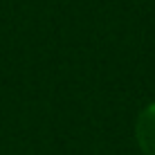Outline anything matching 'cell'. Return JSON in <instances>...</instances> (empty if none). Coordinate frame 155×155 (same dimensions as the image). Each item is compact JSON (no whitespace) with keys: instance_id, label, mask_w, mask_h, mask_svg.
<instances>
[{"instance_id":"cell-1","label":"cell","mask_w":155,"mask_h":155,"mask_svg":"<svg viewBox=\"0 0 155 155\" xmlns=\"http://www.w3.org/2000/svg\"><path fill=\"white\" fill-rule=\"evenodd\" d=\"M135 140L144 155H155V101L144 106L135 121Z\"/></svg>"}]
</instances>
